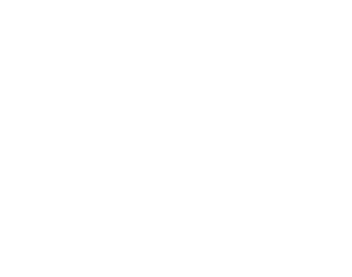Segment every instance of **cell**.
<instances>
[]
</instances>
